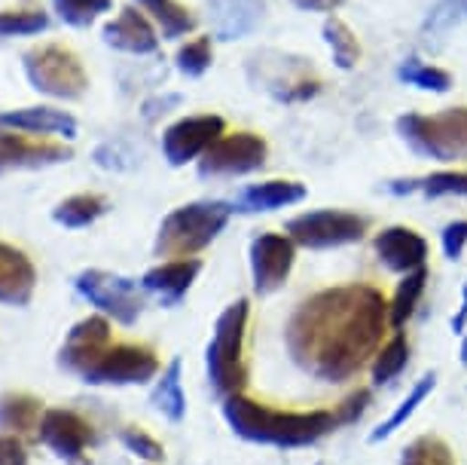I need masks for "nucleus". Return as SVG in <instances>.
I'll use <instances>...</instances> for the list:
<instances>
[{
    "instance_id": "f257e3e1",
    "label": "nucleus",
    "mask_w": 467,
    "mask_h": 465,
    "mask_svg": "<svg viewBox=\"0 0 467 465\" xmlns=\"http://www.w3.org/2000/svg\"><path fill=\"white\" fill-rule=\"evenodd\" d=\"M388 324L382 291L373 285H337L296 306L285 343L299 371L321 383H346L376 358Z\"/></svg>"
},
{
    "instance_id": "f03ea898",
    "label": "nucleus",
    "mask_w": 467,
    "mask_h": 465,
    "mask_svg": "<svg viewBox=\"0 0 467 465\" xmlns=\"http://www.w3.org/2000/svg\"><path fill=\"white\" fill-rule=\"evenodd\" d=\"M223 417L244 441L269 447H308L339 428L337 410H278L248 395L223 398Z\"/></svg>"
},
{
    "instance_id": "7ed1b4c3",
    "label": "nucleus",
    "mask_w": 467,
    "mask_h": 465,
    "mask_svg": "<svg viewBox=\"0 0 467 465\" xmlns=\"http://www.w3.org/2000/svg\"><path fill=\"white\" fill-rule=\"evenodd\" d=\"M248 301L229 303L223 312L217 315L214 337L208 343L205 365L208 380L214 386L217 395H242L244 383H248V365H244V334H248Z\"/></svg>"
},
{
    "instance_id": "20e7f679",
    "label": "nucleus",
    "mask_w": 467,
    "mask_h": 465,
    "mask_svg": "<svg viewBox=\"0 0 467 465\" xmlns=\"http://www.w3.org/2000/svg\"><path fill=\"white\" fill-rule=\"evenodd\" d=\"M233 206L226 203H190L165 217L156 236V254L171 260H187L223 233Z\"/></svg>"
},
{
    "instance_id": "39448f33",
    "label": "nucleus",
    "mask_w": 467,
    "mask_h": 465,
    "mask_svg": "<svg viewBox=\"0 0 467 465\" xmlns=\"http://www.w3.org/2000/svg\"><path fill=\"white\" fill-rule=\"evenodd\" d=\"M398 132L412 151L440 163L464 160L467 156V108L443 113H407L398 120Z\"/></svg>"
},
{
    "instance_id": "423d86ee",
    "label": "nucleus",
    "mask_w": 467,
    "mask_h": 465,
    "mask_svg": "<svg viewBox=\"0 0 467 465\" xmlns=\"http://www.w3.org/2000/svg\"><path fill=\"white\" fill-rule=\"evenodd\" d=\"M25 74L34 90L49 99L74 101L89 90V77H86L80 58L56 43L25 52Z\"/></svg>"
},
{
    "instance_id": "0eeeda50",
    "label": "nucleus",
    "mask_w": 467,
    "mask_h": 465,
    "mask_svg": "<svg viewBox=\"0 0 467 465\" xmlns=\"http://www.w3.org/2000/svg\"><path fill=\"white\" fill-rule=\"evenodd\" d=\"M367 233V217L355 212H339V208H321V212H306L287 221V236L294 245L324 251L342 248V245L360 242Z\"/></svg>"
},
{
    "instance_id": "6e6552de",
    "label": "nucleus",
    "mask_w": 467,
    "mask_h": 465,
    "mask_svg": "<svg viewBox=\"0 0 467 465\" xmlns=\"http://www.w3.org/2000/svg\"><path fill=\"white\" fill-rule=\"evenodd\" d=\"M74 285L86 301L119 324H135L144 312V294L135 279L108 273V269H83Z\"/></svg>"
},
{
    "instance_id": "1a4fd4ad",
    "label": "nucleus",
    "mask_w": 467,
    "mask_h": 465,
    "mask_svg": "<svg viewBox=\"0 0 467 465\" xmlns=\"http://www.w3.org/2000/svg\"><path fill=\"white\" fill-rule=\"evenodd\" d=\"M160 374V358L140 343H110L80 380L89 386H144Z\"/></svg>"
},
{
    "instance_id": "9d476101",
    "label": "nucleus",
    "mask_w": 467,
    "mask_h": 465,
    "mask_svg": "<svg viewBox=\"0 0 467 465\" xmlns=\"http://www.w3.org/2000/svg\"><path fill=\"white\" fill-rule=\"evenodd\" d=\"M269 147L254 132H233V135L217 138L199 160L202 178H235V174H251L263 169Z\"/></svg>"
},
{
    "instance_id": "9b49d317",
    "label": "nucleus",
    "mask_w": 467,
    "mask_h": 465,
    "mask_svg": "<svg viewBox=\"0 0 467 465\" xmlns=\"http://www.w3.org/2000/svg\"><path fill=\"white\" fill-rule=\"evenodd\" d=\"M226 135V122L217 113H202V117H183L171 122L162 135V153L171 165H187L205 151L217 138Z\"/></svg>"
},
{
    "instance_id": "f8f14e48",
    "label": "nucleus",
    "mask_w": 467,
    "mask_h": 465,
    "mask_svg": "<svg viewBox=\"0 0 467 465\" xmlns=\"http://www.w3.org/2000/svg\"><path fill=\"white\" fill-rule=\"evenodd\" d=\"M296 258V245L290 236L281 233H260L251 242V279H254V291L260 297L278 291L287 282L290 269H294Z\"/></svg>"
},
{
    "instance_id": "ddd939ff",
    "label": "nucleus",
    "mask_w": 467,
    "mask_h": 465,
    "mask_svg": "<svg viewBox=\"0 0 467 465\" xmlns=\"http://www.w3.org/2000/svg\"><path fill=\"white\" fill-rule=\"evenodd\" d=\"M110 346V324L104 315H89V319L77 322L67 331L65 343H61L58 365L65 371L83 376L89 367L99 362V355Z\"/></svg>"
},
{
    "instance_id": "4468645a",
    "label": "nucleus",
    "mask_w": 467,
    "mask_h": 465,
    "mask_svg": "<svg viewBox=\"0 0 467 465\" xmlns=\"http://www.w3.org/2000/svg\"><path fill=\"white\" fill-rule=\"evenodd\" d=\"M40 441L49 447L52 453L61 460L77 462L86 453V447L92 444V426L83 417H77L74 410H47L40 419Z\"/></svg>"
},
{
    "instance_id": "2eb2a0df",
    "label": "nucleus",
    "mask_w": 467,
    "mask_h": 465,
    "mask_svg": "<svg viewBox=\"0 0 467 465\" xmlns=\"http://www.w3.org/2000/svg\"><path fill=\"white\" fill-rule=\"evenodd\" d=\"M70 151L65 144L37 142L28 135H13L0 129V172L4 169H43V165L67 163Z\"/></svg>"
},
{
    "instance_id": "dca6fc26",
    "label": "nucleus",
    "mask_w": 467,
    "mask_h": 465,
    "mask_svg": "<svg viewBox=\"0 0 467 465\" xmlns=\"http://www.w3.org/2000/svg\"><path fill=\"white\" fill-rule=\"evenodd\" d=\"M373 248L391 273L403 276L412 273V269H421L428 260V242L410 227H388L376 236Z\"/></svg>"
},
{
    "instance_id": "f3484780",
    "label": "nucleus",
    "mask_w": 467,
    "mask_h": 465,
    "mask_svg": "<svg viewBox=\"0 0 467 465\" xmlns=\"http://www.w3.org/2000/svg\"><path fill=\"white\" fill-rule=\"evenodd\" d=\"M104 43L113 49L131 52V56H150V52L160 49V37H156L153 22L147 19L144 10L126 6L117 19L104 25Z\"/></svg>"
},
{
    "instance_id": "a211bd4d",
    "label": "nucleus",
    "mask_w": 467,
    "mask_h": 465,
    "mask_svg": "<svg viewBox=\"0 0 467 465\" xmlns=\"http://www.w3.org/2000/svg\"><path fill=\"white\" fill-rule=\"evenodd\" d=\"M37 288V269L28 254L0 242V303L6 306H28Z\"/></svg>"
},
{
    "instance_id": "6ab92c4d",
    "label": "nucleus",
    "mask_w": 467,
    "mask_h": 465,
    "mask_svg": "<svg viewBox=\"0 0 467 465\" xmlns=\"http://www.w3.org/2000/svg\"><path fill=\"white\" fill-rule=\"evenodd\" d=\"M202 273V260L187 258V260H165L160 267L147 269L140 279V288L150 294H156L165 306L181 303V297L190 291L196 276Z\"/></svg>"
},
{
    "instance_id": "aec40b11",
    "label": "nucleus",
    "mask_w": 467,
    "mask_h": 465,
    "mask_svg": "<svg viewBox=\"0 0 467 465\" xmlns=\"http://www.w3.org/2000/svg\"><path fill=\"white\" fill-rule=\"evenodd\" d=\"M263 19V0H208V22L217 40H239Z\"/></svg>"
},
{
    "instance_id": "412c9836",
    "label": "nucleus",
    "mask_w": 467,
    "mask_h": 465,
    "mask_svg": "<svg viewBox=\"0 0 467 465\" xmlns=\"http://www.w3.org/2000/svg\"><path fill=\"white\" fill-rule=\"evenodd\" d=\"M0 129L28 132V135H61L77 138V120L65 111L56 108H22V111H4L0 113Z\"/></svg>"
},
{
    "instance_id": "4be33fe9",
    "label": "nucleus",
    "mask_w": 467,
    "mask_h": 465,
    "mask_svg": "<svg viewBox=\"0 0 467 465\" xmlns=\"http://www.w3.org/2000/svg\"><path fill=\"white\" fill-rule=\"evenodd\" d=\"M306 199V187L296 181H263L251 184L239 199V212H275Z\"/></svg>"
},
{
    "instance_id": "5701e85b",
    "label": "nucleus",
    "mask_w": 467,
    "mask_h": 465,
    "mask_svg": "<svg viewBox=\"0 0 467 465\" xmlns=\"http://www.w3.org/2000/svg\"><path fill=\"white\" fill-rule=\"evenodd\" d=\"M43 401L25 392H6L0 398V428H6L10 435H34L40 432V419H43Z\"/></svg>"
},
{
    "instance_id": "b1692460",
    "label": "nucleus",
    "mask_w": 467,
    "mask_h": 465,
    "mask_svg": "<svg viewBox=\"0 0 467 465\" xmlns=\"http://www.w3.org/2000/svg\"><path fill=\"white\" fill-rule=\"evenodd\" d=\"M135 4L147 13V19L162 31L165 40H178L196 28V19H192L187 6L178 4V0H135Z\"/></svg>"
},
{
    "instance_id": "393cba45",
    "label": "nucleus",
    "mask_w": 467,
    "mask_h": 465,
    "mask_svg": "<svg viewBox=\"0 0 467 465\" xmlns=\"http://www.w3.org/2000/svg\"><path fill=\"white\" fill-rule=\"evenodd\" d=\"M153 407L160 410L165 419L171 423H181L183 414H187V398H183V389H181V358H171L169 367L162 371V376L156 380V389H153Z\"/></svg>"
},
{
    "instance_id": "a878e982",
    "label": "nucleus",
    "mask_w": 467,
    "mask_h": 465,
    "mask_svg": "<svg viewBox=\"0 0 467 465\" xmlns=\"http://www.w3.org/2000/svg\"><path fill=\"white\" fill-rule=\"evenodd\" d=\"M425 285H428V269L425 267L412 269V273L403 276V282L398 285V291H394L391 303H388V322H391L394 331H400L403 324L412 319L421 294H425Z\"/></svg>"
},
{
    "instance_id": "bb28decb",
    "label": "nucleus",
    "mask_w": 467,
    "mask_h": 465,
    "mask_svg": "<svg viewBox=\"0 0 467 465\" xmlns=\"http://www.w3.org/2000/svg\"><path fill=\"white\" fill-rule=\"evenodd\" d=\"M104 212H108V203L101 196H95V193H77V196H67L65 203L56 206L52 221L67 227V230H80V227L99 221Z\"/></svg>"
},
{
    "instance_id": "cd10ccee",
    "label": "nucleus",
    "mask_w": 467,
    "mask_h": 465,
    "mask_svg": "<svg viewBox=\"0 0 467 465\" xmlns=\"http://www.w3.org/2000/svg\"><path fill=\"white\" fill-rule=\"evenodd\" d=\"M391 193H412L421 190L425 196L437 199V196H467V172H434L428 178H416V181H391L388 184Z\"/></svg>"
},
{
    "instance_id": "c85d7f7f",
    "label": "nucleus",
    "mask_w": 467,
    "mask_h": 465,
    "mask_svg": "<svg viewBox=\"0 0 467 465\" xmlns=\"http://www.w3.org/2000/svg\"><path fill=\"white\" fill-rule=\"evenodd\" d=\"M434 386H437V374H425V376H421V380H419L416 386H412V392L407 395V398L400 401V407L394 410V414L388 417L385 423L379 426L373 435H369V441H373V444H379V441H385V438H391L394 432H398V428H403V426H407V419H410L412 414H416L421 401H425L428 395L434 392Z\"/></svg>"
},
{
    "instance_id": "c756f323",
    "label": "nucleus",
    "mask_w": 467,
    "mask_h": 465,
    "mask_svg": "<svg viewBox=\"0 0 467 465\" xmlns=\"http://www.w3.org/2000/svg\"><path fill=\"white\" fill-rule=\"evenodd\" d=\"M398 80L407 83V86H419L425 92H449L452 90V74L443 71V68H434V65H425L419 58H407L403 65L398 68Z\"/></svg>"
},
{
    "instance_id": "7c9ffc66",
    "label": "nucleus",
    "mask_w": 467,
    "mask_h": 465,
    "mask_svg": "<svg viewBox=\"0 0 467 465\" xmlns=\"http://www.w3.org/2000/svg\"><path fill=\"white\" fill-rule=\"evenodd\" d=\"M324 40H327L337 68H342V71H351V68L358 65L360 43H358V37L351 34V28L342 19H327V22H324Z\"/></svg>"
},
{
    "instance_id": "2f4dec72",
    "label": "nucleus",
    "mask_w": 467,
    "mask_h": 465,
    "mask_svg": "<svg viewBox=\"0 0 467 465\" xmlns=\"http://www.w3.org/2000/svg\"><path fill=\"white\" fill-rule=\"evenodd\" d=\"M467 19V0H437V6H431L421 34L425 40H443L455 25H462Z\"/></svg>"
},
{
    "instance_id": "473e14b6",
    "label": "nucleus",
    "mask_w": 467,
    "mask_h": 465,
    "mask_svg": "<svg viewBox=\"0 0 467 465\" xmlns=\"http://www.w3.org/2000/svg\"><path fill=\"white\" fill-rule=\"evenodd\" d=\"M410 362V343L403 334H394L388 343L379 349L376 358H373V383L376 386H385L398 376L403 367Z\"/></svg>"
},
{
    "instance_id": "72a5a7b5",
    "label": "nucleus",
    "mask_w": 467,
    "mask_h": 465,
    "mask_svg": "<svg viewBox=\"0 0 467 465\" xmlns=\"http://www.w3.org/2000/svg\"><path fill=\"white\" fill-rule=\"evenodd\" d=\"M400 465H458L443 438L421 435L400 456Z\"/></svg>"
},
{
    "instance_id": "f704fd0d",
    "label": "nucleus",
    "mask_w": 467,
    "mask_h": 465,
    "mask_svg": "<svg viewBox=\"0 0 467 465\" xmlns=\"http://www.w3.org/2000/svg\"><path fill=\"white\" fill-rule=\"evenodd\" d=\"M58 19L70 28H89L101 13H108L113 0H52Z\"/></svg>"
},
{
    "instance_id": "c9c22d12",
    "label": "nucleus",
    "mask_w": 467,
    "mask_h": 465,
    "mask_svg": "<svg viewBox=\"0 0 467 465\" xmlns=\"http://www.w3.org/2000/svg\"><path fill=\"white\" fill-rule=\"evenodd\" d=\"M49 16L40 10H22V13H0V37H31V34L47 31Z\"/></svg>"
},
{
    "instance_id": "e433bc0d",
    "label": "nucleus",
    "mask_w": 467,
    "mask_h": 465,
    "mask_svg": "<svg viewBox=\"0 0 467 465\" xmlns=\"http://www.w3.org/2000/svg\"><path fill=\"white\" fill-rule=\"evenodd\" d=\"M211 68V37H199L178 49V71L187 77H202Z\"/></svg>"
},
{
    "instance_id": "4c0bfd02",
    "label": "nucleus",
    "mask_w": 467,
    "mask_h": 465,
    "mask_svg": "<svg viewBox=\"0 0 467 465\" xmlns=\"http://www.w3.org/2000/svg\"><path fill=\"white\" fill-rule=\"evenodd\" d=\"M122 444L129 447V453H135L138 460H144V462H162V444L156 441V438H150L147 432H140V428H126L122 432Z\"/></svg>"
},
{
    "instance_id": "58836bf2",
    "label": "nucleus",
    "mask_w": 467,
    "mask_h": 465,
    "mask_svg": "<svg viewBox=\"0 0 467 465\" xmlns=\"http://www.w3.org/2000/svg\"><path fill=\"white\" fill-rule=\"evenodd\" d=\"M369 405V389H355L348 395V398H342L337 405V419L339 426H351L358 423L360 417H364V410Z\"/></svg>"
},
{
    "instance_id": "ea45409f",
    "label": "nucleus",
    "mask_w": 467,
    "mask_h": 465,
    "mask_svg": "<svg viewBox=\"0 0 467 465\" xmlns=\"http://www.w3.org/2000/svg\"><path fill=\"white\" fill-rule=\"evenodd\" d=\"M464 245H467V221L449 224L446 230H443V251H446V258L458 260V258H462V251H464Z\"/></svg>"
},
{
    "instance_id": "a19ab883",
    "label": "nucleus",
    "mask_w": 467,
    "mask_h": 465,
    "mask_svg": "<svg viewBox=\"0 0 467 465\" xmlns=\"http://www.w3.org/2000/svg\"><path fill=\"white\" fill-rule=\"evenodd\" d=\"M0 465H28V450H25L22 438L0 435Z\"/></svg>"
},
{
    "instance_id": "79ce46f5",
    "label": "nucleus",
    "mask_w": 467,
    "mask_h": 465,
    "mask_svg": "<svg viewBox=\"0 0 467 465\" xmlns=\"http://www.w3.org/2000/svg\"><path fill=\"white\" fill-rule=\"evenodd\" d=\"M342 4H346V0H294V6L308 10V13H333Z\"/></svg>"
},
{
    "instance_id": "37998d69",
    "label": "nucleus",
    "mask_w": 467,
    "mask_h": 465,
    "mask_svg": "<svg viewBox=\"0 0 467 465\" xmlns=\"http://www.w3.org/2000/svg\"><path fill=\"white\" fill-rule=\"evenodd\" d=\"M174 104H181V95H165V99L147 101V104H144V117H147V120H153V117H160V113H165L169 108H174Z\"/></svg>"
},
{
    "instance_id": "c03bdc74",
    "label": "nucleus",
    "mask_w": 467,
    "mask_h": 465,
    "mask_svg": "<svg viewBox=\"0 0 467 465\" xmlns=\"http://www.w3.org/2000/svg\"><path fill=\"white\" fill-rule=\"evenodd\" d=\"M464 328H467V282H464V291H462V306H458V312L452 319V331L464 334Z\"/></svg>"
},
{
    "instance_id": "a18cd8bd",
    "label": "nucleus",
    "mask_w": 467,
    "mask_h": 465,
    "mask_svg": "<svg viewBox=\"0 0 467 465\" xmlns=\"http://www.w3.org/2000/svg\"><path fill=\"white\" fill-rule=\"evenodd\" d=\"M462 365H467V334H464V343H462Z\"/></svg>"
},
{
    "instance_id": "49530a36",
    "label": "nucleus",
    "mask_w": 467,
    "mask_h": 465,
    "mask_svg": "<svg viewBox=\"0 0 467 465\" xmlns=\"http://www.w3.org/2000/svg\"><path fill=\"white\" fill-rule=\"evenodd\" d=\"M318 465H321V462H318Z\"/></svg>"
}]
</instances>
